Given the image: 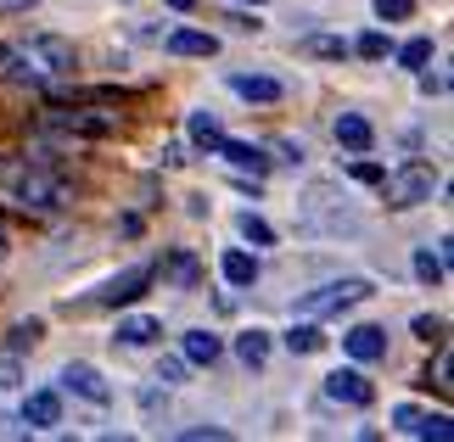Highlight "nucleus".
<instances>
[{"mask_svg": "<svg viewBox=\"0 0 454 442\" xmlns=\"http://www.w3.org/2000/svg\"><path fill=\"white\" fill-rule=\"evenodd\" d=\"M74 67H79V50L62 34H28V40L0 50V79H12V84H57Z\"/></svg>", "mask_w": 454, "mask_h": 442, "instance_id": "1", "label": "nucleus"}, {"mask_svg": "<svg viewBox=\"0 0 454 442\" xmlns=\"http://www.w3.org/2000/svg\"><path fill=\"white\" fill-rule=\"evenodd\" d=\"M6 185H12V202L28 207V213H57V207L74 202V185L62 174H45V168H12Z\"/></svg>", "mask_w": 454, "mask_h": 442, "instance_id": "2", "label": "nucleus"}, {"mask_svg": "<svg viewBox=\"0 0 454 442\" xmlns=\"http://www.w3.org/2000/svg\"><path fill=\"white\" fill-rule=\"evenodd\" d=\"M438 168L421 163V157H410V163H398L381 174V190H387V207H398V213H410V207H421L432 202V190H438Z\"/></svg>", "mask_w": 454, "mask_h": 442, "instance_id": "3", "label": "nucleus"}, {"mask_svg": "<svg viewBox=\"0 0 454 442\" xmlns=\"http://www.w3.org/2000/svg\"><path fill=\"white\" fill-rule=\"evenodd\" d=\"M364 297H371V280H364V275H342V280H325L320 291H309L298 303V314H303V320H325V314H342V308L364 303Z\"/></svg>", "mask_w": 454, "mask_h": 442, "instance_id": "4", "label": "nucleus"}, {"mask_svg": "<svg viewBox=\"0 0 454 442\" xmlns=\"http://www.w3.org/2000/svg\"><path fill=\"white\" fill-rule=\"evenodd\" d=\"M118 112L107 107H74V112H45V129H57V135H113L118 129Z\"/></svg>", "mask_w": 454, "mask_h": 442, "instance_id": "5", "label": "nucleus"}, {"mask_svg": "<svg viewBox=\"0 0 454 442\" xmlns=\"http://www.w3.org/2000/svg\"><path fill=\"white\" fill-rule=\"evenodd\" d=\"M157 280V269L152 263H135V269H124V275H113L107 286H96V297L90 303H101V308H118V303H135V297H141L146 286Z\"/></svg>", "mask_w": 454, "mask_h": 442, "instance_id": "6", "label": "nucleus"}, {"mask_svg": "<svg viewBox=\"0 0 454 442\" xmlns=\"http://www.w3.org/2000/svg\"><path fill=\"white\" fill-rule=\"evenodd\" d=\"M325 398L331 403H348V409H371L376 386L364 381V369H331V376H325Z\"/></svg>", "mask_w": 454, "mask_h": 442, "instance_id": "7", "label": "nucleus"}, {"mask_svg": "<svg viewBox=\"0 0 454 442\" xmlns=\"http://www.w3.org/2000/svg\"><path fill=\"white\" fill-rule=\"evenodd\" d=\"M62 386H67L74 398L96 403V409H107V403H113V386H107V376H101L96 364H67V369H62Z\"/></svg>", "mask_w": 454, "mask_h": 442, "instance_id": "8", "label": "nucleus"}, {"mask_svg": "<svg viewBox=\"0 0 454 442\" xmlns=\"http://www.w3.org/2000/svg\"><path fill=\"white\" fill-rule=\"evenodd\" d=\"M342 353L354 364H376V359H387V330L381 325H354L342 336Z\"/></svg>", "mask_w": 454, "mask_h": 442, "instance_id": "9", "label": "nucleus"}, {"mask_svg": "<svg viewBox=\"0 0 454 442\" xmlns=\"http://www.w3.org/2000/svg\"><path fill=\"white\" fill-rule=\"evenodd\" d=\"M214 157H224V163L241 168V174H264V168H270L264 146H253V140H231V135H224L219 146H214Z\"/></svg>", "mask_w": 454, "mask_h": 442, "instance_id": "10", "label": "nucleus"}, {"mask_svg": "<svg viewBox=\"0 0 454 442\" xmlns=\"http://www.w3.org/2000/svg\"><path fill=\"white\" fill-rule=\"evenodd\" d=\"M331 129H337V146H348L354 157H364V151L376 146L371 118H359V112H337V123H331Z\"/></svg>", "mask_w": 454, "mask_h": 442, "instance_id": "11", "label": "nucleus"}, {"mask_svg": "<svg viewBox=\"0 0 454 442\" xmlns=\"http://www.w3.org/2000/svg\"><path fill=\"white\" fill-rule=\"evenodd\" d=\"M163 50H168V57H219V40L202 34V28H174L163 40Z\"/></svg>", "mask_w": 454, "mask_h": 442, "instance_id": "12", "label": "nucleus"}, {"mask_svg": "<svg viewBox=\"0 0 454 442\" xmlns=\"http://www.w3.org/2000/svg\"><path fill=\"white\" fill-rule=\"evenodd\" d=\"M23 426H28V431L62 426V398H57V392H28V403H23Z\"/></svg>", "mask_w": 454, "mask_h": 442, "instance_id": "13", "label": "nucleus"}, {"mask_svg": "<svg viewBox=\"0 0 454 442\" xmlns=\"http://www.w3.org/2000/svg\"><path fill=\"white\" fill-rule=\"evenodd\" d=\"M231 90H236L241 101H264V107H270V101H281V96H286V84H281V79H270V74H236V79H231Z\"/></svg>", "mask_w": 454, "mask_h": 442, "instance_id": "14", "label": "nucleus"}, {"mask_svg": "<svg viewBox=\"0 0 454 442\" xmlns=\"http://www.w3.org/2000/svg\"><path fill=\"white\" fill-rule=\"evenodd\" d=\"M219 275L231 280L236 291H247V286H258V258H253V252H241V246H231V252L219 258Z\"/></svg>", "mask_w": 454, "mask_h": 442, "instance_id": "15", "label": "nucleus"}, {"mask_svg": "<svg viewBox=\"0 0 454 442\" xmlns=\"http://www.w3.org/2000/svg\"><path fill=\"white\" fill-rule=\"evenodd\" d=\"M157 336H163V320H157V314H129V320H118V342L124 347H152Z\"/></svg>", "mask_w": 454, "mask_h": 442, "instance_id": "16", "label": "nucleus"}, {"mask_svg": "<svg viewBox=\"0 0 454 442\" xmlns=\"http://www.w3.org/2000/svg\"><path fill=\"white\" fill-rule=\"evenodd\" d=\"M219 353H224V342H219L214 330H185V336H180V359H185V364H214Z\"/></svg>", "mask_w": 454, "mask_h": 442, "instance_id": "17", "label": "nucleus"}, {"mask_svg": "<svg viewBox=\"0 0 454 442\" xmlns=\"http://www.w3.org/2000/svg\"><path fill=\"white\" fill-rule=\"evenodd\" d=\"M236 359L247 364V369H264V359H270V330H258V325L241 330L236 336Z\"/></svg>", "mask_w": 454, "mask_h": 442, "instance_id": "18", "label": "nucleus"}, {"mask_svg": "<svg viewBox=\"0 0 454 442\" xmlns=\"http://www.w3.org/2000/svg\"><path fill=\"white\" fill-rule=\"evenodd\" d=\"M185 135H191V146H202V151H214L219 140H224V129H219L214 112H191L185 118Z\"/></svg>", "mask_w": 454, "mask_h": 442, "instance_id": "19", "label": "nucleus"}, {"mask_svg": "<svg viewBox=\"0 0 454 442\" xmlns=\"http://www.w3.org/2000/svg\"><path fill=\"white\" fill-rule=\"evenodd\" d=\"M281 342H286L292 353H320V347H325V330H320V320H298V325L281 336Z\"/></svg>", "mask_w": 454, "mask_h": 442, "instance_id": "20", "label": "nucleus"}, {"mask_svg": "<svg viewBox=\"0 0 454 442\" xmlns=\"http://www.w3.org/2000/svg\"><path fill=\"white\" fill-rule=\"evenodd\" d=\"M415 280H421V286H443V280H449V263L432 252V246H415Z\"/></svg>", "mask_w": 454, "mask_h": 442, "instance_id": "21", "label": "nucleus"}, {"mask_svg": "<svg viewBox=\"0 0 454 442\" xmlns=\"http://www.w3.org/2000/svg\"><path fill=\"white\" fill-rule=\"evenodd\" d=\"M236 229H241V241H253V246H275V229L258 219L253 207H247V213H236Z\"/></svg>", "mask_w": 454, "mask_h": 442, "instance_id": "22", "label": "nucleus"}, {"mask_svg": "<svg viewBox=\"0 0 454 442\" xmlns=\"http://www.w3.org/2000/svg\"><path fill=\"white\" fill-rule=\"evenodd\" d=\"M168 280H174V286H185V291H191V286L202 280V263L191 258V252H174V258H168Z\"/></svg>", "mask_w": 454, "mask_h": 442, "instance_id": "23", "label": "nucleus"}, {"mask_svg": "<svg viewBox=\"0 0 454 442\" xmlns=\"http://www.w3.org/2000/svg\"><path fill=\"white\" fill-rule=\"evenodd\" d=\"M393 57H398V67H415V74H421V67L432 62V40H427V34H421V40H404Z\"/></svg>", "mask_w": 454, "mask_h": 442, "instance_id": "24", "label": "nucleus"}, {"mask_svg": "<svg viewBox=\"0 0 454 442\" xmlns=\"http://www.w3.org/2000/svg\"><path fill=\"white\" fill-rule=\"evenodd\" d=\"M348 50H359V57L364 62H381V57H393V40H387V34H359V45H348Z\"/></svg>", "mask_w": 454, "mask_h": 442, "instance_id": "25", "label": "nucleus"}, {"mask_svg": "<svg viewBox=\"0 0 454 442\" xmlns=\"http://www.w3.org/2000/svg\"><path fill=\"white\" fill-rule=\"evenodd\" d=\"M415 437H427V442H449V437H454V420H449V415H421Z\"/></svg>", "mask_w": 454, "mask_h": 442, "instance_id": "26", "label": "nucleus"}, {"mask_svg": "<svg viewBox=\"0 0 454 442\" xmlns=\"http://www.w3.org/2000/svg\"><path fill=\"white\" fill-rule=\"evenodd\" d=\"M381 23H404V17H415V0H371Z\"/></svg>", "mask_w": 454, "mask_h": 442, "instance_id": "27", "label": "nucleus"}, {"mask_svg": "<svg viewBox=\"0 0 454 442\" xmlns=\"http://www.w3.org/2000/svg\"><path fill=\"white\" fill-rule=\"evenodd\" d=\"M303 50H309V57H331V62H337V57H348V40H331V34H314V40H309Z\"/></svg>", "mask_w": 454, "mask_h": 442, "instance_id": "28", "label": "nucleus"}, {"mask_svg": "<svg viewBox=\"0 0 454 442\" xmlns=\"http://www.w3.org/2000/svg\"><path fill=\"white\" fill-rule=\"evenodd\" d=\"M45 336V325L40 320H23V325H12V353H23V347H34Z\"/></svg>", "mask_w": 454, "mask_h": 442, "instance_id": "29", "label": "nucleus"}, {"mask_svg": "<svg viewBox=\"0 0 454 442\" xmlns=\"http://www.w3.org/2000/svg\"><path fill=\"white\" fill-rule=\"evenodd\" d=\"M185 369H191L185 359H157V381H163V386H180V381H185Z\"/></svg>", "mask_w": 454, "mask_h": 442, "instance_id": "30", "label": "nucleus"}, {"mask_svg": "<svg viewBox=\"0 0 454 442\" xmlns=\"http://www.w3.org/2000/svg\"><path fill=\"white\" fill-rule=\"evenodd\" d=\"M17 381H23V364H17V353H6V359H0V392H12Z\"/></svg>", "mask_w": 454, "mask_h": 442, "instance_id": "31", "label": "nucleus"}, {"mask_svg": "<svg viewBox=\"0 0 454 442\" xmlns=\"http://www.w3.org/2000/svg\"><path fill=\"white\" fill-rule=\"evenodd\" d=\"M393 426L415 437V426H421V409H415V403H398V409H393Z\"/></svg>", "mask_w": 454, "mask_h": 442, "instance_id": "32", "label": "nucleus"}, {"mask_svg": "<svg viewBox=\"0 0 454 442\" xmlns=\"http://www.w3.org/2000/svg\"><path fill=\"white\" fill-rule=\"evenodd\" d=\"M348 174H354L359 185H381V174H387V168H381V163H348Z\"/></svg>", "mask_w": 454, "mask_h": 442, "instance_id": "33", "label": "nucleus"}, {"mask_svg": "<svg viewBox=\"0 0 454 442\" xmlns=\"http://www.w3.org/2000/svg\"><path fill=\"white\" fill-rule=\"evenodd\" d=\"M415 336H421V342H443V320H432V314H421V320H415Z\"/></svg>", "mask_w": 454, "mask_h": 442, "instance_id": "34", "label": "nucleus"}, {"mask_svg": "<svg viewBox=\"0 0 454 442\" xmlns=\"http://www.w3.org/2000/svg\"><path fill=\"white\" fill-rule=\"evenodd\" d=\"M180 437H185V442H202V437H214V442H224V437H231V431H224V426H180Z\"/></svg>", "mask_w": 454, "mask_h": 442, "instance_id": "35", "label": "nucleus"}, {"mask_svg": "<svg viewBox=\"0 0 454 442\" xmlns=\"http://www.w3.org/2000/svg\"><path fill=\"white\" fill-rule=\"evenodd\" d=\"M421 90L427 96H443L449 90V74H427V67H421Z\"/></svg>", "mask_w": 454, "mask_h": 442, "instance_id": "36", "label": "nucleus"}, {"mask_svg": "<svg viewBox=\"0 0 454 442\" xmlns=\"http://www.w3.org/2000/svg\"><path fill=\"white\" fill-rule=\"evenodd\" d=\"M275 151H281L286 163H303V157H309V151H303V140H281V146H275Z\"/></svg>", "mask_w": 454, "mask_h": 442, "instance_id": "37", "label": "nucleus"}, {"mask_svg": "<svg viewBox=\"0 0 454 442\" xmlns=\"http://www.w3.org/2000/svg\"><path fill=\"white\" fill-rule=\"evenodd\" d=\"M449 369H454V364H449V353H438V369H432V381H438L443 392H449V386H454V381H449Z\"/></svg>", "mask_w": 454, "mask_h": 442, "instance_id": "38", "label": "nucleus"}, {"mask_svg": "<svg viewBox=\"0 0 454 442\" xmlns=\"http://www.w3.org/2000/svg\"><path fill=\"white\" fill-rule=\"evenodd\" d=\"M185 163V146H163V168H180Z\"/></svg>", "mask_w": 454, "mask_h": 442, "instance_id": "39", "label": "nucleus"}, {"mask_svg": "<svg viewBox=\"0 0 454 442\" xmlns=\"http://www.w3.org/2000/svg\"><path fill=\"white\" fill-rule=\"evenodd\" d=\"M6 252H12V241H6V229H0V263H6Z\"/></svg>", "mask_w": 454, "mask_h": 442, "instance_id": "40", "label": "nucleus"}, {"mask_svg": "<svg viewBox=\"0 0 454 442\" xmlns=\"http://www.w3.org/2000/svg\"><path fill=\"white\" fill-rule=\"evenodd\" d=\"M168 6H174V12H191V6H197V0H168Z\"/></svg>", "mask_w": 454, "mask_h": 442, "instance_id": "41", "label": "nucleus"}, {"mask_svg": "<svg viewBox=\"0 0 454 442\" xmlns=\"http://www.w3.org/2000/svg\"><path fill=\"white\" fill-rule=\"evenodd\" d=\"M6 6H34V0H0V12H6Z\"/></svg>", "mask_w": 454, "mask_h": 442, "instance_id": "42", "label": "nucleus"}, {"mask_svg": "<svg viewBox=\"0 0 454 442\" xmlns=\"http://www.w3.org/2000/svg\"><path fill=\"white\" fill-rule=\"evenodd\" d=\"M253 6H264V0H253Z\"/></svg>", "mask_w": 454, "mask_h": 442, "instance_id": "43", "label": "nucleus"}]
</instances>
